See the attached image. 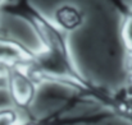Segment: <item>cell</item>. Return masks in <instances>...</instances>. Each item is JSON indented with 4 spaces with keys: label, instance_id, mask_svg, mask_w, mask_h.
<instances>
[{
    "label": "cell",
    "instance_id": "cell-8",
    "mask_svg": "<svg viewBox=\"0 0 132 125\" xmlns=\"http://www.w3.org/2000/svg\"><path fill=\"white\" fill-rule=\"evenodd\" d=\"M125 120H127V121H128V123H130V124H132V115H130V116H128V118H126V119H125Z\"/></svg>",
    "mask_w": 132,
    "mask_h": 125
},
{
    "label": "cell",
    "instance_id": "cell-7",
    "mask_svg": "<svg viewBox=\"0 0 132 125\" xmlns=\"http://www.w3.org/2000/svg\"><path fill=\"white\" fill-rule=\"evenodd\" d=\"M6 85V68L0 65V89Z\"/></svg>",
    "mask_w": 132,
    "mask_h": 125
},
{
    "label": "cell",
    "instance_id": "cell-5",
    "mask_svg": "<svg viewBox=\"0 0 132 125\" xmlns=\"http://www.w3.org/2000/svg\"><path fill=\"white\" fill-rule=\"evenodd\" d=\"M53 21L67 33L75 32L82 27L85 22L84 12L75 4H63L54 12Z\"/></svg>",
    "mask_w": 132,
    "mask_h": 125
},
{
    "label": "cell",
    "instance_id": "cell-1",
    "mask_svg": "<svg viewBox=\"0 0 132 125\" xmlns=\"http://www.w3.org/2000/svg\"><path fill=\"white\" fill-rule=\"evenodd\" d=\"M0 12L23 19L35 32L40 49L27 66L30 75L40 84L56 83L68 87L90 102L110 111L112 92L94 84L78 68L69 43V33L63 31L53 18L44 14L30 0L5 1Z\"/></svg>",
    "mask_w": 132,
    "mask_h": 125
},
{
    "label": "cell",
    "instance_id": "cell-9",
    "mask_svg": "<svg viewBox=\"0 0 132 125\" xmlns=\"http://www.w3.org/2000/svg\"><path fill=\"white\" fill-rule=\"evenodd\" d=\"M5 1H6V0H0V8H1V5H3Z\"/></svg>",
    "mask_w": 132,
    "mask_h": 125
},
{
    "label": "cell",
    "instance_id": "cell-4",
    "mask_svg": "<svg viewBox=\"0 0 132 125\" xmlns=\"http://www.w3.org/2000/svg\"><path fill=\"white\" fill-rule=\"evenodd\" d=\"M35 57V50L22 42L0 35V65L4 68L26 65L28 66Z\"/></svg>",
    "mask_w": 132,
    "mask_h": 125
},
{
    "label": "cell",
    "instance_id": "cell-2",
    "mask_svg": "<svg viewBox=\"0 0 132 125\" xmlns=\"http://www.w3.org/2000/svg\"><path fill=\"white\" fill-rule=\"evenodd\" d=\"M85 102L90 101L80 94H76L73 100L65 102L58 110H54L50 114L39 119L24 120L22 125H97L114 116V114L106 109H101L100 111L95 112H86L82 115H69V111L77 103H85Z\"/></svg>",
    "mask_w": 132,
    "mask_h": 125
},
{
    "label": "cell",
    "instance_id": "cell-6",
    "mask_svg": "<svg viewBox=\"0 0 132 125\" xmlns=\"http://www.w3.org/2000/svg\"><path fill=\"white\" fill-rule=\"evenodd\" d=\"M24 120L22 119L21 111L15 107L0 109V125H22Z\"/></svg>",
    "mask_w": 132,
    "mask_h": 125
},
{
    "label": "cell",
    "instance_id": "cell-3",
    "mask_svg": "<svg viewBox=\"0 0 132 125\" xmlns=\"http://www.w3.org/2000/svg\"><path fill=\"white\" fill-rule=\"evenodd\" d=\"M37 83L28 73L26 65H15L6 68L5 89L13 102V106L19 111L28 110L35 102L39 93Z\"/></svg>",
    "mask_w": 132,
    "mask_h": 125
}]
</instances>
